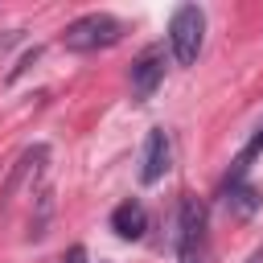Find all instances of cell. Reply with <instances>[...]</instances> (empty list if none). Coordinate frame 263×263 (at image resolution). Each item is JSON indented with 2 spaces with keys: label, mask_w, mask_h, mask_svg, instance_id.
Segmentation results:
<instances>
[{
  "label": "cell",
  "mask_w": 263,
  "mask_h": 263,
  "mask_svg": "<svg viewBox=\"0 0 263 263\" xmlns=\"http://www.w3.org/2000/svg\"><path fill=\"white\" fill-rule=\"evenodd\" d=\"M123 33H127V25L119 16H111V12H86V16H78V21H70L62 29V49H70V53H99V49L119 45Z\"/></svg>",
  "instance_id": "6da1fadb"
},
{
  "label": "cell",
  "mask_w": 263,
  "mask_h": 263,
  "mask_svg": "<svg viewBox=\"0 0 263 263\" xmlns=\"http://www.w3.org/2000/svg\"><path fill=\"white\" fill-rule=\"evenodd\" d=\"M177 263H210L205 205L197 197H189V193L177 205Z\"/></svg>",
  "instance_id": "7a4b0ae2"
},
{
  "label": "cell",
  "mask_w": 263,
  "mask_h": 263,
  "mask_svg": "<svg viewBox=\"0 0 263 263\" xmlns=\"http://www.w3.org/2000/svg\"><path fill=\"white\" fill-rule=\"evenodd\" d=\"M205 41V12L197 4H181L168 16V53L177 66H193Z\"/></svg>",
  "instance_id": "3957f363"
},
{
  "label": "cell",
  "mask_w": 263,
  "mask_h": 263,
  "mask_svg": "<svg viewBox=\"0 0 263 263\" xmlns=\"http://www.w3.org/2000/svg\"><path fill=\"white\" fill-rule=\"evenodd\" d=\"M164 66H168V53H164L160 41H152V45L140 49V58L132 62V74H127V82H132V99H136V103L152 99V90L164 82Z\"/></svg>",
  "instance_id": "277c9868"
},
{
  "label": "cell",
  "mask_w": 263,
  "mask_h": 263,
  "mask_svg": "<svg viewBox=\"0 0 263 263\" xmlns=\"http://www.w3.org/2000/svg\"><path fill=\"white\" fill-rule=\"evenodd\" d=\"M45 160H49V148H45V144H33V148H25V152H21V160L12 164V177H8V185H4V201H0V210H4L21 189H33V185L41 181Z\"/></svg>",
  "instance_id": "5b68a950"
},
{
  "label": "cell",
  "mask_w": 263,
  "mask_h": 263,
  "mask_svg": "<svg viewBox=\"0 0 263 263\" xmlns=\"http://www.w3.org/2000/svg\"><path fill=\"white\" fill-rule=\"evenodd\" d=\"M168 160H173V140H168L164 127H152L144 136V152H140V181L144 185H156L168 173Z\"/></svg>",
  "instance_id": "8992f818"
},
{
  "label": "cell",
  "mask_w": 263,
  "mask_h": 263,
  "mask_svg": "<svg viewBox=\"0 0 263 263\" xmlns=\"http://www.w3.org/2000/svg\"><path fill=\"white\" fill-rule=\"evenodd\" d=\"M111 230H115L119 238H127V242L144 238V230H148V210H144V205H140L136 197L119 201V205L111 210Z\"/></svg>",
  "instance_id": "52a82bcc"
},
{
  "label": "cell",
  "mask_w": 263,
  "mask_h": 263,
  "mask_svg": "<svg viewBox=\"0 0 263 263\" xmlns=\"http://www.w3.org/2000/svg\"><path fill=\"white\" fill-rule=\"evenodd\" d=\"M222 201H226V210H230V218H255V210L263 205V193H259V185H251V181H230V185H222Z\"/></svg>",
  "instance_id": "ba28073f"
},
{
  "label": "cell",
  "mask_w": 263,
  "mask_h": 263,
  "mask_svg": "<svg viewBox=\"0 0 263 263\" xmlns=\"http://www.w3.org/2000/svg\"><path fill=\"white\" fill-rule=\"evenodd\" d=\"M259 152H263V123L255 127V136L247 140V148L234 156V164H230V173H226V181H222V185H230V181H247V168H251V160H255Z\"/></svg>",
  "instance_id": "9c48e42d"
},
{
  "label": "cell",
  "mask_w": 263,
  "mask_h": 263,
  "mask_svg": "<svg viewBox=\"0 0 263 263\" xmlns=\"http://www.w3.org/2000/svg\"><path fill=\"white\" fill-rule=\"evenodd\" d=\"M62 263H86V247H70V251L62 255Z\"/></svg>",
  "instance_id": "30bf717a"
},
{
  "label": "cell",
  "mask_w": 263,
  "mask_h": 263,
  "mask_svg": "<svg viewBox=\"0 0 263 263\" xmlns=\"http://www.w3.org/2000/svg\"><path fill=\"white\" fill-rule=\"evenodd\" d=\"M242 263H263V242H259V247H255V251H251V255H247Z\"/></svg>",
  "instance_id": "8fae6325"
}]
</instances>
